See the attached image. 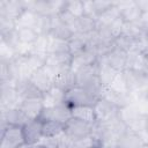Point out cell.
<instances>
[{"label": "cell", "mask_w": 148, "mask_h": 148, "mask_svg": "<svg viewBox=\"0 0 148 148\" xmlns=\"http://www.w3.org/2000/svg\"><path fill=\"white\" fill-rule=\"evenodd\" d=\"M119 118L124 121L128 130L142 133L143 131L148 130V120L147 114L140 112L134 104H131L126 108L119 110Z\"/></svg>", "instance_id": "obj_1"}, {"label": "cell", "mask_w": 148, "mask_h": 148, "mask_svg": "<svg viewBox=\"0 0 148 148\" xmlns=\"http://www.w3.org/2000/svg\"><path fill=\"white\" fill-rule=\"evenodd\" d=\"M23 2L27 9L32 10L37 15H46V16L59 15L64 10L66 3V1H57V0H32V1H23Z\"/></svg>", "instance_id": "obj_2"}, {"label": "cell", "mask_w": 148, "mask_h": 148, "mask_svg": "<svg viewBox=\"0 0 148 148\" xmlns=\"http://www.w3.org/2000/svg\"><path fill=\"white\" fill-rule=\"evenodd\" d=\"M72 60H73V57L69 52L58 53V54H47L44 67L54 79L56 75L65 71L72 69Z\"/></svg>", "instance_id": "obj_3"}, {"label": "cell", "mask_w": 148, "mask_h": 148, "mask_svg": "<svg viewBox=\"0 0 148 148\" xmlns=\"http://www.w3.org/2000/svg\"><path fill=\"white\" fill-rule=\"evenodd\" d=\"M25 145L23 127L17 125H7L1 133L0 148H18Z\"/></svg>", "instance_id": "obj_4"}, {"label": "cell", "mask_w": 148, "mask_h": 148, "mask_svg": "<svg viewBox=\"0 0 148 148\" xmlns=\"http://www.w3.org/2000/svg\"><path fill=\"white\" fill-rule=\"evenodd\" d=\"M96 98L92 97L89 92H87L82 87H74L65 92V104L69 108L74 106H83L89 105L94 106Z\"/></svg>", "instance_id": "obj_5"}, {"label": "cell", "mask_w": 148, "mask_h": 148, "mask_svg": "<svg viewBox=\"0 0 148 148\" xmlns=\"http://www.w3.org/2000/svg\"><path fill=\"white\" fill-rule=\"evenodd\" d=\"M94 131V125L82 121L76 118H71L68 121L64 124V133L71 139L83 138L87 135H91Z\"/></svg>", "instance_id": "obj_6"}, {"label": "cell", "mask_w": 148, "mask_h": 148, "mask_svg": "<svg viewBox=\"0 0 148 148\" xmlns=\"http://www.w3.org/2000/svg\"><path fill=\"white\" fill-rule=\"evenodd\" d=\"M71 118H72L71 108L67 106L66 104H61V105H57V106L44 108V110L42 111L38 119L40 121L52 120V121H58V123L65 124Z\"/></svg>", "instance_id": "obj_7"}, {"label": "cell", "mask_w": 148, "mask_h": 148, "mask_svg": "<svg viewBox=\"0 0 148 148\" xmlns=\"http://www.w3.org/2000/svg\"><path fill=\"white\" fill-rule=\"evenodd\" d=\"M94 111L96 114V119L98 123H106L116 117L119 116V110L114 104H112L111 102L99 97L98 99H96L95 104H94Z\"/></svg>", "instance_id": "obj_8"}, {"label": "cell", "mask_w": 148, "mask_h": 148, "mask_svg": "<svg viewBox=\"0 0 148 148\" xmlns=\"http://www.w3.org/2000/svg\"><path fill=\"white\" fill-rule=\"evenodd\" d=\"M123 75L126 82L127 90L131 94H135V92L143 90L148 84V76L140 72L125 68L123 71Z\"/></svg>", "instance_id": "obj_9"}, {"label": "cell", "mask_w": 148, "mask_h": 148, "mask_svg": "<svg viewBox=\"0 0 148 148\" xmlns=\"http://www.w3.org/2000/svg\"><path fill=\"white\" fill-rule=\"evenodd\" d=\"M116 7L119 9L120 17L125 23H135L139 22L142 17V12L136 6L135 0L130 1H114Z\"/></svg>", "instance_id": "obj_10"}, {"label": "cell", "mask_w": 148, "mask_h": 148, "mask_svg": "<svg viewBox=\"0 0 148 148\" xmlns=\"http://www.w3.org/2000/svg\"><path fill=\"white\" fill-rule=\"evenodd\" d=\"M101 97L111 102L112 104H114L118 109H123L126 108L131 104H133L134 102V96L131 92H120V91H116L113 89H111L110 87H104L101 94Z\"/></svg>", "instance_id": "obj_11"}, {"label": "cell", "mask_w": 148, "mask_h": 148, "mask_svg": "<svg viewBox=\"0 0 148 148\" xmlns=\"http://www.w3.org/2000/svg\"><path fill=\"white\" fill-rule=\"evenodd\" d=\"M21 103V98L14 86L1 84L0 89V108L1 111H6L13 108H17Z\"/></svg>", "instance_id": "obj_12"}, {"label": "cell", "mask_w": 148, "mask_h": 148, "mask_svg": "<svg viewBox=\"0 0 148 148\" xmlns=\"http://www.w3.org/2000/svg\"><path fill=\"white\" fill-rule=\"evenodd\" d=\"M23 134L27 145L29 146L37 145L43 139V123L39 119L29 120L23 126Z\"/></svg>", "instance_id": "obj_13"}, {"label": "cell", "mask_w": 148, "mask_h": 148, "mask_svg": "<svg viewBox=\"0 0 148 148\" xmlns=\"http://www.w3.org/2000/svg\"><path fill=\"white\" fill-rule=\"evenodd\" d=\"M18 108L23 111V113L30 119V120H35L38 119L42 111L44 110L45 105H44V101L43 97H36V98H25L22 99Z\"/></svg>", "instance_id": "obj_14"}, {"label": "cell", "mask_w": 148, "mask_h": 148, "mask_svg": "<svg viewBox=\"0 0 148 148\" xmlns=\"http://www.w3.org/2000/svg\"><path fill=\"white\" fill-rule=\"evenodd\" d=\"M29 80L43 95L53 87V77L45 69V67H42V68L35 71L30 75Z\"/></svg>", "instance_id": "obj_15"}, {"label": "cell", "mask_w": 148, "mask_h": 148, "mask_svg": "<svg viewBox=\"0 0 148 148\" xmlns=\"http://www.w3.org/2000/svg\"><path fill=\"white\" fill-rule=\"evenodd\" d=\"M30 119L23 113V111L17 106L13 108L6 111H1V123H2V130L7 125H17V126H24Z\"/></svg>", "instance_id": "obj_16"}, {"label": "cell", "mask_w": 148, "mask_h": 148, "mask_svg": "<svg viewBox=\"0 0 148 148\" xmlns=\"http://www.w3.org/2000/svg\"><path fill=\"white\" fill-rule=\"evenodd\" d=\"M25 10L24 2L17 0H1L0 1V16L8 17L16 21V18Z\"/></svg>", "instance_id": "obj_17"}, {"label": "cell", "mask_w": 148, "mask_h": 148, "mask_svg": "<svg viewBox=\"0 0 148 148\" xmlns=\"http://www.w3.org/2000/svg\"><path fill=\"white\" fill-rule=\"evenodd\" d=\"M127 57L128 53L123 51L119 47H114L106 57L102 58V60H104L109 66H111L114 71L117 72H123L126 68V64H127Z\"/></svg>", "instance_id": "obj_18"}, {"label": "cell", "mask_w": 148, "mask_h": 148, "mask_svg": "<svg viewBox=\"0 0 148 148\" xmlns=\"http://www.w3.org/2000/svg\"><path fill=\"white\" fill-rule=\"evenodd\" d=\"M14 87H15L21 101L25 99V98H36V97L42 98L43 97V94L30 82L29 79L16 80L14 83Z\"/></svg>", "instance_id": "obj_19"}, {"label": "cell", "mask_w": 148, "mask_h": 148, "mask_svg": "<svg viewBox=\"0 0 148 148\" xmlns=\"http://www.w3.org/2000/svg\"><path fill=\"white\" fill-rule=\"evenodd\" d=\"M145 142L136 132L127 130L117 140V148H143Z\"/></svg>", "instance_id": "obj_20"}, {"label": "cell", "mask_w": 148, "mask_h": 148, "mask_svg": "<svg viewBox=\"0 0 148 148\" xmlns=\"http://www.w3.org/2000/svg\"><path fill=\"white\" fill-rule=\"evenodd\" d=\"M53 86L65 92L74 87H76L77 81H76L75 72L73 69H68V71H65V72L56 75L53 79Z\"/></svg>", "instance_id": "obj_21"}, {"label": "cell", "mask_w": 148, "mask_h": 148, "mask_svg": "<svg viewBox=\"0 0 148 148\" xmlns=\"http://www.w3.org/2000/svg\"><path fill=\"white\" fill-rule=\"evenodd\" d=\"M74 34L75 32L68 25H66L65 23L61 22V20L59 18L58 15L52 16V29H51V32H50L51 37L68 42L73 37Z\"/></svg>", "instance_id": "obj_22"}, {"label": "cell", "mask_w": 148, "mask_h": 148, "mask_svg": "<svg viewBox=\"0 0 148 148\" xmlns=\"http://www.w3.org/2000/svg\"><path fill=\"white\" fill-rule=\"evenodd\" d=\"M97 61H98V58H97L95 51L92 49L88 47L84 51H82L79 54H76V56L73 57V60H72V69L75 72V71H77L81 67L92 65V64H95Z\"/></svg>", "instance_id": "obj_23"}, {"label": "cell", "mask_w": 148, "mask_h": 148, "mask_svg": "<svg viewBox=\"0 0 148 148\" xmlns=\"http://www.w3.org/2000/svg\"><path fill=\"white\" fill-rule=\"evenodd\" d=\"M90 37H91V34H88V35L74 34L73 35V37L68 40V49H69V53L72 54V57L79 54L80 52L89 47Z\"/></svg>", "instance_id": "obj_24"}, {"label": "cell", "mask_w": 148, "mask_h": 148, "mask_svg": "<svg viewBox=\"0 0 148 148\" xmlns=\"http://www.w3.org/2000/svg\"><path fill=\"white\" fill-rule=\"evenodd\" d=\"M96 25H97V20L94 16L84 14L76 20L74 31H75V34L88 35V34H91L96 30Z\"/></svg>", "instance_id": "obj_25"}, {"label": "cell", "mask_w": 148, "mask_h": 148, "mask_svg": "<svg viewBox=\"0 0 148 148\" xmlns=\"http://www.w3.org/2000/svg\"><path fill=\"white\" fill-rule=\"evenodd\" d=\"M119 72L114 71L111 66H109L104 60L102 59H98V79H99V82L102 83L103 87H109L114 77L117 76Z\"/></svg>", "instance_id": "obj_26"}, {"label": "cell", "mask_w": 148, "mask_h": 148, "mask_svg": "<svg viewBox=\"0 0 148 148\" xmlns=\"http://www.w3.org/2000/svg\"><path fill=\"white\" fill-rule=\"evenodd\" d=\"M71 112H72V117L80 119L82 121H86L88 124H95L97 121L96 119V114L94 111L92 106L89 105H83V106H74L71 108Z\"/></svg>", "instance_id": "obj_27"}, {"label": "cell", "mask_w": 148, "mask_h": 148, "mask_svg": "<svg viewBox=\"0 0 148 148\" xmlns=\"http://www.w3.org/2000/svg\"><path fill=\"white\" fill-rule=\"evenodd\" d=\"M43 101H44L45 108L65 104V91H62L59 88L53 86L49 91H46L43 95Z\"/></svg>", "instance_id": "obj_28"}, {"label": "cell", "mask_w": 148, "mask_h": 148, "mask_svg": "<svg viewBox=\"0 0 148 148\" xmlns=\"http://www.w3.org/2000/svg\"><path fill=\"white\" fill-rule=\"evenodd\" d=\"M16 35L20 44L24 46H31L39 38L38 32L34 28H18L16 29Z\"/></svg>", "instance_id": "obj_29"}, {"label": "cell", "mask_w": 148, "mask_h": 148, "mask_svg": "<svg viewBox=\"0 0 148 148\" xmlns=\"http://www.w3.org/2000/svg\"><path fill=\"white\" fill-rule=\"evenodd\" d=\"M76 74V81H77V86L83 84L84 82L89 81L90 79L95 77L98 75V61L89 65V66H84L79 68L77 71H75Z\"/></svg>", "instance_id": "obj_30"}, {"label": "cell", "mask_w": 148, "mask_h": 148, "mask_svg": "<svg viewBox=\"0 0 148 148\" xmlns=\"http://www.w3.org/2000/svg\"><path fill=\"white\" fill-rule=\"evenodd\" d=\"M67 147L68 148H95V147L98 148V142L92 134L83 138H76V139H71L67 136Z\"/></svg>", "instance_id": "obj_31"}, {"label": "cell", "mask_w": 148, "mask_h": 148, "mask_svg": "<svg viewBox=\"0 0 148 148\" xmlns=\"http://www.w3.org/2000/svg\"><path fill=\"white\" fill-rule=\"evenodd\" d=\"M37 20H38V15L36 13H34L32 10L25 8V10L15 21L16 29H18V28H34L35 29Z\"/></svg>", "instance_id": "obj_32"}, {"label": "cell", "mask_w": 148, "mask_h": 148, "mask_svg": "<svg viewBox=\"0 0 148 148\" xmlns=\"http://www.w3.org/2000/svg\"><path fill=\"white\" fill-rule=\"evenodd\" d=\"M114 44H116V47H119L127 53L139 51V39H135L125 35H120L119 37H117L114 39Z\"/></svg>", "instance_id": "obj_33"}, {"label": "cell", "mask_w": 148, "mask_h": 148, "mask_svg": "<svg viewBox=\"0 0 148 148\" xmlns=\"http://www.w3.org/2000/svg\"><path fill=\"white\" fill-rule=\"evenodd\" d=\"M43 123V138H54L64 133V124L58 121H42Z\"/></svg>", "instance_id": "obj_34"}, {"label": "cell", "mask_w": 148, "mask_h": 148, "mask_svg": "<svg viewBox=\"0 0 148 148\" xmlns=\"http://www.w3.org/2000/svg\"><path fill=\"white\" fill-rule=\"evenodd\" d=\"M66 52H69L68 42L49 36L47 54H58V53H66Z\"/></svg>", "instance_id": "obj_35"}, {"label": "cell", "mask_w": 148, "mask_h": 148, "mask_svg": "<svg viewBox=\"0 0 148 148\" xmlns=\"http://www.w3.org/2000/svg\"><path fill=\"white\" fill-rule=\"evenodd\" d=\"M52 29V16L38 15V20L35 27V30L39 36H50Z\"/></svg>", "instance_id": "obj_36"}, {"label": "cell", "mask_w": 148, "mask_h": 148, "mask_svg": "<svg viewBox=\"0 0 148 148\" xmlns=\"http://www.w3.org/2000/svg\"><path fill=\"white\" fill-rule=\"evenodd\" d=\"M120 16V13H119V9L116 7V5H113L112 7H110L109 9H106L104 13H102L98 17H97V22L101 23V24H104V25H110L117 17Z\"/></svg>", "instance_id": "obj_37"}, {"label": "cell", "mask_w": 148, "mask_h": 148, "mask_svg": "<svg viewBox=\"0 0 148 148\" xmlns=\"http://www.w3.org/2000/svg\"><path fill=\"white\" fill-rule=\"evenodd\" d=\"M121 35L139 39L140 37H142L145 35V32H143V30L140 25V21H139V22H135V23H125Z\"/></svg>", "instance_id": "obj_38"}, {"label": "cell", "mask_w": 148, "mask_h": 148, "mask_svg": "<svg viewBox=\"0 0 148 148\" xmlns=\"http://www.w3.org/2000/svg\"><path fill=\"white\" fill-rule=\"evenodd\" d=\"M67 12H69L73 16L79 18L80 16L84 15V3L81 0H72V1H66L65 8Z\"/></svg>", "instance_id": "obj_39"}, {"label": "cell", "mask_w": 148, "mask_h": 148, "mask_svg": "<svg viewBox=\"0 0 148 148\" xmlns=\"http://www.w3.org/2000/svg\"><path fill=\"white\" fill-rule=\"evenodd\" d=\"M111 89L116 90V91H120V92H128L127 90V87H126V82H125V79H124V75H123V72H119L117 74V76L114 77L113 82L109 86Z\"/></svg>", "instance_id": "obj_40"}, {"label": "cell", "mask_w": 148, "mask_h": 148, "mask_svg": "<svg viewBox=\"0 0 148 148\" xmlns=\"http://www.w3.org/2000/svg\"><path fill=\"white\" fill-rule=\"evenodd\" d=\"M124 24H125L124 20L119 16V17H117V18H116V20H114V21L109 25V30H110V32H111V35L113 36V38H114V39L121 35V32H123V28H124Z\"/></svg>", "instance_id": "obj_41"}, {"label": "cell", "mask_w": 148, "mask_h": 148, "mask_svg": "<svg viewBox=\"0 0 148 148\" xmlns=\"http://www.w3.org/2000/svg\"><path fill=\"white\" fill-rule=\"evenodd\" d=\"M58 16H59V18L61 20V22H62V23H65L66 25H68V27L74 31L75 23H76V20H77L75 16H73V15H72L69 12H67L66 9H64V10H62ZM74 32H75V31H74Z\"/></svg>", "instance_id": "obj_42"}, {"label": "cell", "mask_w": 148, "mask_h": 148, "mask_svg": "<svg viewBox=\"0 0 148 148\" xmlns=\"http://www.w3.org/2000/svg\"><path fill=\"white\" fill-rule=\"evenodd\" d=\"M135 3L140 8L142 14L148 13V0H135Z\"/></svg>", "instance_id": "obj_43"}, {"label": "cell", "mask_w": 148, "mask_h": 148, "mask_svg": "<svg viewBox=\"0 0 148 148\" xmlns=\"http://www.w3.org/2000/svg\"><path fill=\"white\" fill-rule=\"evenodd\" d=\"M140 25H141L143 32L146 35H148V13H146V14L142 15V17L140 20Z\"/></svg>", "instance_id": "obj_44"}, {"label": "cell", "mask_w": 148, "mask_h": 148, "mask_svg": "<svg viewBox=\"0 0 148 148\" xmlns=\"http://www.w3.org/2000/svg\"><path fill=\"white\" fill-rule=\"evenodd\" d=\"M18 148H32V146H29V145H23V146H21V147H18Z\"/></svg>", "instance_id": "obj_45"}, {"label": "cell", "mask_w": 148, "mask_h": 148, "mask_svg": "<svg viewBox=\"0 0 148 148\" xmlns=\"http://www.w3.org/2000/svg\"><path fill=\"white\" fill-rule=\"evenodd\" d=\"M32 148H40L39 146H37V145H35V146H32Z\"/></svg>", "instance_id": "obj_46"}, {"label": "cell", "mask_w": 148, "mask_h": 148, "mask_svg": "<svg viewBox=\"0 0 148 148\" xmlns=\"http://www.w3.org/2000/svg\"><path fill=\"white\" fill-rule=\"evenodd\" d=\"M143 53H146V56H147V59H148V51H147V52H143Z\"/></svg>", "instance_id": "obj_47"}, {"label": "cell", "mask_w": 148, "mask_h": 148, "mask_svg": "<svg viewBox=\"0 0 148 148\" xmlns=\"http://www.w3.org/2000/svg\"><path fill=\"white\" fill-rule=\"evenodd\" d=\"M147 120H148V113H147Z\"/></svg>", "instance_id": "obj_48"}, {"label": "cell", "mask_w": 148, "mask_h": 148, "mask_svg": "<svg viewBox=\"0 0 148 148\" xmlns=\"http://www.w3.org/2000/svg\"><path fill=\"white\" fill-rule=\"evenodd\" d=\"M95 148H96V147H95Z\"/></svg>", "instance_id": "obj_49"}]
</instances>
